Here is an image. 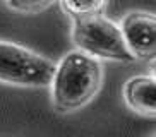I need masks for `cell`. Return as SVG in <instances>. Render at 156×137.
<instances>
[{
  "instance_id": "cell-2",
  "label": "cell",
  "mask_w": 156,
  "mask_h": 137,
  "mask_svg": "<svg viewBox=\"0 0 156 137\" xmlns=\"http://www.w3.org/2000/svg\"><path fill=\"white\" fill-rule=\"evenodd\" d=\"M72 40L77 50L94 58H105L113 62H132L136 60L127 48L120 27L103 16H87L74 19Z\"/></svg>"
},
{
  "instance_id": "cell-5",
  "label": "cell",
  "mask_w": 156,
  "mask_h": 137,
  "mask_svg": "<svg viewBox=\"0 0 156 137\" xmlns=\"http://www.w3.org/2000/svg\"><path fill=\"white\" fill-rule=\"evenodd\" d=\"M124 98L129 108L141 115L156 113V81L153 76L130 77L124 86Z\"/></svg>"
},
{
  "instance_id": "cell-1",
  "label": "cell",
  "mask_w": 156,
  "mask_h": 137,
  "mask_svg": "<svg viewBox=\"0 0 156 137\" xmlns=\"http://www.w3.org/2000/svg\"><path fill=\"white\" fill-rule=\"evenodd\" d=\"M103 68L98 58L81 50L69 51L55 65L51 77V101L58 111L86 106L101 86Z\"/></svg>"
},
{
  "instance_id": "cell-3",
  "label": "cell",
  "mask_w": 156,
  "mask_h": 137,
  "mask_svg": "<svg viewBox=\"0 0 156 137\" xmlns=\"http://www.w3.org/2000/svg\"><path fill=\"white\" fill-rule=\"evenodd\" d=\"M55 64L21 45L0 41V81L23 87H43L51 82Z\"/></svg>"
},
{
  "instance_id": "cell-6",
  "label": "cell",
  "mask_w": 156,
  "mask_h": 137,
  "mask_svg": "<svg viewBox=\"0 0 156 137\" xmlns=\"http://www.w3.org/2000/svg\"><path fill=\"white\" fill-rule=\"evenodd\" d=\"M108 0H60L62 9L70 17H87V16H100L106 7Z\"/></svg>"
},
{
  "instance_id": "cell-7",
  "label": "cell",
  "mask_w": 156,
  "mask_h": 137,
  "mask_svg": "<svg viewBox=\"0 0 156 137\" xmlns=\"http://www.w3.org/2000/svg\"><path fill=\"white\" fill-rule=\"evenodd\" d=\"M53 2L55 0H7V5L16 12L36 14L45 10L46 7H50Z\"/></svg>"
},
{
  "instance_id": "cell-4",
  "label": "cell",
  "mask_w": 156,
  "mask_h": 137,
  "mask_svg": "<svg viewBox=\"0 0 156 137\" xmlns=\"http://www.w3.org/2000/svg\"><path fill=\"white\" fill-rule=\"evenodd\" d=\"M120 33L127 48L136 58H153L156 53V21L146 12H129L122 23Z\"/></svg>"
}]
</instances>
